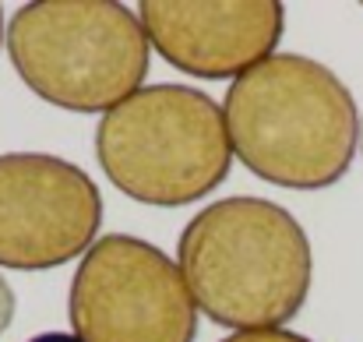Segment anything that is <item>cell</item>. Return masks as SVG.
I'll return each instance as SVG.
<instances>
[{"instance_id": "cell-8", "label": "cell", "mask_w": 363, "mask_h": 342, "mask_svg": "<svg viewBox=\"0 0 363 342\" xmlns=\"http://www.w3.org/2000/svg\"><path fill=\"white\" fill-rule=\"evenodd\" d=\"M219 342H314L300 332H289V329H257V332H233Z\"/></svg>"}, {"instance_id": "cell-1", "label": "cell", "mask_w": 363, "mask_h": 342, "mask_svg": "<svg viewBox=\"0 0 363 342\" xmlns=\"http://www.w3.org/2000/svg\"><path fill=\"white\" fill-rule=\"evenodd\" d=\"M223 114L233 155L257 180L286 191L335 187L360 148L353 92L303 53H275L240 75Z\"/></svg>"}, {"instance_id": "cell-3", "label": "cell", "mask_w": 363, "mask_h": 342, "mask_svg": "<svg viewBox=\"0 0 363 342\" xmlns=\"http://www.w3.org/2000/svg\"><path fill=\"white\" fill-rule=\"evenodd\" d=\"M7 57L21 85L71 114H110L141 92L152 43L117 0H32L7 21Z\"/></svg>"}, {"instance_id": "cell-12", "label": "cell", "mask_w": 363, "mask_h": 342, "mask_svg": "<svg viewBox=\"0 0 363 342\" xmlns=\"http://www.w3.org/2000/svg\"><path fill=\"white\" fill-rule=\"evenodd\" d=\"M360 155H363V114H360Z\"/></svg>"}, {"instance_id": "cell-10", "label": "cell", "mask_w": 363, "mask_h": 342, "mask_svg": "<svg viewBox=\"0 0 363 342\" xmlns=\"http://www.w3.org/2000/svg\"><path fill=\"white\" fill-rule=\"evenodd\" d=\"M28 342H82V339L71 336V332H39V336H32Z\"/></svg>"}, {"instance_id": "cell-6", "label": "cell", "mask_w": 363, "mask_h": 342, "mask_svg": "<svg viewBox=\"0 0 363 342\" xmlns=\"http://www.w3.org/2000/svg\"><path fill=\"white\" fill-rule=\"evenodd\" d=\"M103 226V194L71 159L0 155V268L50 272L85 258Z\"/></svg>"}, {"instance_id": "cell-11", "label": "cell", "mask_w": 363, "mask_h": 342, "mask_svg": "<svg viewBox=\"0 0 363 342\" xmlns=\"http://www.w3.org/2000/svg\"><path fill=\"white\" fill-rule=\"evenodd\" d=\"M7 39H4V7H0V46H4Z\"/></svg>"}, {"instance_id": "cell-2", "label": "cell", "mask_w": 363, "mask_h": 342, "mask_svg": "<svg viewBox=\"0 0 363 342\" xmlns=\"http://www.w3.org/2000/svg\"><path fill=\"white\" fill-rule=\"evenodd\" d=\"M177 265L205 318L257 332L289 325L314 282V250L296 216L268 198H223L180 233Z\"/></svg>"}, {"instance_id": "cell-4", "label": "cell", "mask_w": 363, "mask_h": 342, "mask_svg": "<svg viewBox=\"0 0 363 342\" xmlns=\"http://www.w3.org/2000/svg\"><path fill=\"white\" fill-rule=\"evenodd\" d=\"M96 159L130 202L184 209L223 187L233 141L223 106L191 85H145L96 127Z\"/></svg>"}, {"instance_id": "cell-9", "label": "cell", "mask_w": 363, "mask_h": 342, "mask_svg": "<svg viewBox=\"0 0 363 342\" xmlns=\"http://www.w3.org/2000/svg\"><path fill=\"white\" fill-rule=\"evenodd\" d=\"M14 311H18L14 289H11V282L4 279V272H0V336L11 329V321H14Z\"/></svg>"}, {"instance_id": "cell-7", "label": "cell", "mask_w": 363, "mask_h": 342, "mask_svg": "<svg viewBox=\"0 0 363 342\" xmlns=\"http://www.w3.org/2000/svg\"><path fill=\"white\" fill-rule=\"evenodd\" d=\"M138 18L166 64L205 82L247 75L275 57L286 32L279 0H145Z\"/></svg>"}, {"instance_id": "cell-5", "label": "cell", "mask_w": 363, "mask_h": 342, "mask_svg": "<svg viewBox=\"0 0 363 342\" xmlns=\"http://www.w3.org/2000/svg\"><path fill=\"white\" fill-rule=\"evenodd\" d=\"M67 318L82 342H194L198 304L180 265L155 243L110 233L78 261Z\"/></svg>"}]
</instances>
